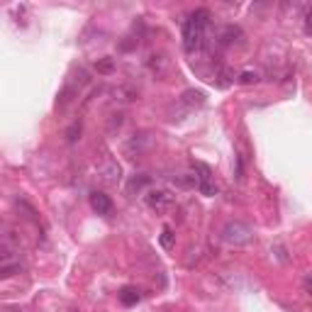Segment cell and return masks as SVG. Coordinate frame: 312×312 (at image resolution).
I'll return each instance as SVG.
<instances>
[{"mask_svg": "<svg viewBox=\"0 0 312 312\" xmlns=\"http://www.w3.org/2000/svg\"><path fill=\"white\" fill-rule=\"evenodd\" d=\"M210 20H212V15L207 8H198L183 20V49L188 54H198L205 47Z\"/></svg>", "mask_w": 312, "mask_h": 312, "instance_id": "1", "label": "cell"}, {"mask_svg": "<svg viewBox=\"0 0 312 312\" xmlns=\"http://www.w3.org/2000/svg\"><path fill=\"white\" fill-rule=\"evenodd\" d=\"M222 241L229 244V246H246V244L254 241V229L244 222L232 220L222 227Z\"/></svg>", "mask_w": 312, "mask_h": 312, "instance_id": "2", "label": "cell"}, {"mask_svg": "<svg viewBox=\"0 0 312 312\" xmlns=\"http://www.w3.org/2000/svg\"><path fill=\"white\" fill-rule=\"evenodd\" d=\"M193 168H195V178H198V190L202 195H207V198L217 195V185L212 183V168L202 161H195Z\"/></svg>", "mask_w": 312, "mask_h": 312, "instance_id": "3", "label": "cell"}, {"mask_svg": "<svg viewBox=\"0 0 312 312\" xmlns=\"http://www.w3.org/2000/svg\"><path fill=\"white\" fill-rule=\"evenodd\" d=\"M147 205L151 210H156V212H166L168 207H173V195L168 190H149Z\"/></svg>", "mask_w": 312, "mask_h": 312, "instance_id": "4", "label": "cell"}, {"mask_svg": "<svg viewBox=\"0 0 312 312\" xmlns=\"http://www.w3.org/2000/svg\"><path fill=\"white\" fill-rule=\"evenodd\" d=\"M91 207L98 212V215H110V212H112L110 195H105L103 190H93V193H91Z\"/></svg>", "mask_w": 312, "mask_h": 312, "instance_id": "5", "label": "cell"}, {"mask_svg": "<svg viewBox=\"0 0 312 312\" xmlns=\"http://www.w3.org/2000/svg\"><path fill=\"white\" fill-rule=\"evenodd\" d=\"M100 176H103V181L105 183H110V185H117L120 183V178H122V168H120V164L117 161H108V164L100 168Z\"/></svg>", "mask_w": 312, "mask_h": 312, "instance_id": "6", "label": "cell"}, {"mask_svg": "<svg viewBox=\"0 0 312 312\" xmlns=\"http://www.w3.org/2000/svg\"><path fill=\"white\" fill-rule=\"evenodd\" d=\"M244 37V35H241V30H239L237 25H227V27H224V30H222V44H224V47H229V44H234V42H239V39Z\"/></svg>", "mask_w": 312, "mask_h": 312, "instance_id": "7", "label": "cell"}, {"mask_svg": "<svg viewBox=\"0 0 312 312\" xmlns=\"http://www.w3.org/2000/svg\"><path fill=\"white\" fill-rule=\"evenodd\" d=\"M181 100H183V105L188 108H200L202 103H205V93L202 91H185L181 95Z\"/></svg>", "mask_w": 312, "mask_h": 312, "instance_id": "8", "label": "cell"}, {"mask_svg": "<svg viewBox=\"0 0 312 312\" xmlns=\"http://www.w3.org/2000/svg\"><path fill=\"white\" fill-rule=\"evenodd\" d=\"M22 271L20 261H0V278H13Z\"/></svg>", "mask_w": 312, "mask_h": 312, "instance_id": "9", "label": "cell"}, {"mask_svg": "<svg viewBox=\"0 0 312 312\" xmlns=\"http://www.w3.org/2000/svg\"><path fill=\"white\" fill-rule=\"evenodd\" d=\"M120 300H122V305H137L139 302V290L137 288H122V293H120Z\"/></svg>", "mask_w": 312, "mask_h": 312, "instance_id": "10", "label": "cell"}, {"mask_svg": "<svg viewBox=\"0 0 312 312\" xmlns=\"http://www.w3.org/2000/svg\"><path fill=\"white\" fill-rule=\"evenodd\" d=\"M149 183V176H144V173H139V176H134V178H132V181H129V193H139V190H142V188H144V185Z\"/></svg>", "mask_w": 312, "mask_h": 312, "instance_id": "11", "label": "cell"}, {"mask_svg": "<svg viewBox=\"0 0 312 312\" xmlns=\"http://www.w3.org/2000/svg\"><path fill=\"white\" fill-rule=\"evenodd\" d=\"M161 246L164 249H173V244H176V234H173V229L171 227H164V232H161Z\"/></svg>", "mask_w": 312, "mask_h": 312, "instance_id": "12", "label": "cell"}, {"mask_svg": "<svg viewBox=\"0 0 312 312\" xmlns=\"http://www.w3.org/2000/svg\"><path fill=\"white\" fill-rule=\"evenodd\" d=\"M239 83H241V86L258 83V74H256V71H241V74H239Z\"/></svg>", "mask_w": 312, "mask_h": 312, "instance_id": "13", "label": "cell"}, {"mask_svg": "<svg viewBox=\"0 0 312 312\" xmlns=\"http://www.w3.org/2000/svg\"><path fill=\"white\" fill-rule=\"evenodd\" d=\"M78 134H81V122H74L71 127L66 129V142H69V144H74L76 139H78Z\"/></svg>", "mask_w": 312, "mask_h": 312, "instance_id": "14", "label": "cell"}, {"mask_svg": "<svg viewBox=\"0 0 312 312\" xmlns=\"http://www.w3.org/2000/svg\"><path fill=\"white\" fill-rule=\"evenodd\" d=\"M305 25H302V30H305V35H307V37H312V5H307V8H305Z\"/></svg>", "mask_w": 312, "mask_h": 312, "instance_id": "15", "label": "cell"}, {"mask_svg": "<svg viewBox=\"0 0 312 312\" xmlns=\"http://www.w3.org/2000/svg\"><path fill=\"white\" fill-rule=\"evenodd\" d=\"M234 178H237V181H241V178H244V159H241V156H234Z\"/></svg>", "mask_w": 312, "mask_h": 312, "instance_id": "16", "label": "cell"}, {"mask_svg": "<svg viewBox=\"0 0 312 312\" xmlns=\"http://www.w3.org/2000/svg\"><path fill=\"white\" fill-rule=\"evenodd\" d=\"M112 66H115V64H112V59H103V61L98 64V71H100V74H110Z\"/></svg>", "mask_w": 312, "mask_h": 312, "instance_id": "17", "label": "cell"}, {"mask_svg": "<svg viewBox=\"0 0 312 312\" xmlns=\"http://www.w3.org/2000/svg\"><path fill=\"white\" fill-rule=\"evenodd\" d=\"M302 288H305V293L312 295V273H307L305 278H302Z\"/></svg>", "mask_w": 312, "mask_h": 312, "instance_id": "18", "label": "cell"}]
</instances>
